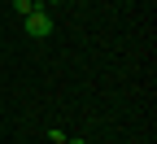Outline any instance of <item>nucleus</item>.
Here are the masks:
<instances>
[{
    "mask_svg": "<svg viewBox=\"0 0 157 144\" xmlns=\"http://www.w3.org/2000/svg\"><path fill=\"white\" fill-rule=\"evenodd\" d=\"M26 35H31V39H48V35H52V18H48L44 9H35V13L26 18Z\"/></svg>",
    "mask_w": 157,
    "mask_h": 144,
    "instance_id": "obj_1",
    "label": "nucleus"
},
{
    "mask_svg": "<svg viewBox=\"0 0 157 144\" xmlns=\"http://www.w3.org/2000/svg\"><path fill=\"white\" fill-rule=\"evenodd\" d=\"M13 9H17V13H22V18H31V13H35L39 5H35V0H13Z\"/></svg>",
    "mask_w": 157,
    "mask_h": 144,
    "instance_id": "obj_2",
    "label": "nucleus"
},
{
    "mask_svg": "<svg viewBox=\"0 0 157 144\" xmlns=\"http://www.w3.org/2000/svg\"><path fill=\"white\" fill-rule=\"evenodd\" d=\"M57 5H66V0H57Z\"/></svg>",
    "mask_w": 157,
    "mask_h": 144,
    "instance_id": "obj_3",
    "label": "nucleus"
}]
</instances>
